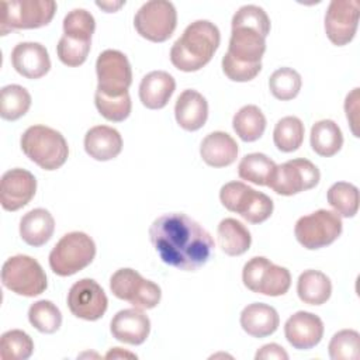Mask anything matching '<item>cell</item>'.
Returning a JSON list of instances; mask_svg holds the SVG:
<instances>
[{
    "label": "cell",
    "instance_id": "1",
    "mask_svg": "<svg viewBox=\"0 0 360 360\" xmlns=\"http://www.w3.org/2000/svg\"><path fill=\"white\" fill-rule=\"evenodd\" d=\"M149 238L163 263L184 271L202 267L214 252V239L197 221L183 212L158 217Z\"/></svg>",
    "mask_w": 360,
    "mask_h": 360
},
{
    "label": "cell",
    "instance_id": "2",
    "mask_svg": "<svg viewBox=\"0 0 360 360\" xmlns=\"http://www.w3.org/2000/svg\"><path fill=\"white\" fill-rule=\"evenodd\" d=\"M219 42L218 27L208 20H197L188 24L173 44L170 62L181 72H197L211 60Z\"/></svg>",
    "mask_w": 360,
    "mask_h": 360
},
{
    "label": "cell",
    "instance_id": "3",
    "mask_svg": "<svg viewBox=\"0 0 360 360\" xmlns=\"http://www.w3.org/2000/svg\"><path fill=\"white\" fill-rule=\"evenodd\" d=\"M21 150L44 170H56L65 165L69 146L63 135L46 125H31L21 135Z\"/></svg>",
    "mask_w": 360,
    "mask_h": 360
},
{
    "label": "cell",
    "instance_id": "4",
    "mask_svg": "<svg viewBox=\"0 0 360 360\" xmlns=\"http://www.w3.org/2000/svg\"><path fill=\"white\" fill-rule=\"evenodd\" d=\"M94 256V240L84 232L73 231L56 242L49 253V266L55 274L68 277L87 267Z\"/></svg>",
    "mask_w": 360,
    "mask_h": 360
},
{
    "label": "cell",
    "instance_id": "5",
    "mask_svg": "<svg viewBox=\"0 0 360 360\" xmlns=\"http://www.w3.org/2000/svg\"><path fill=\"white\" fill-rule=\"evenodd\" d=\"M222 205L250 224L264 222L273 214V200L242 181H229L219 190Z\"/></svg>",
    "mask_w": 360,
    "mask_h": 360
},
{
    "label": "cell",
    "instance_id": "6",
    "mask_svg": "<svg viewBox=\"0 0 360 360\" xmlns=\"http://www.w3.org/2000/svg\"><path fill=\"white\" fill-rule=\"evenodd\" d=\"M0 34L14 30H31L48 25L55 15L53 0H1Z\"/></svg>",
    "mask_w": 360,
    "mask_h": 360
},
{
    "label": "cell",
    "instance_id": "7",
    "mask_svg": "<svg viewBox=\"0 0 360 360\" xmlns=\"http://www.w3.org/2000/svg\"><path fill=\"white\" fill-rule=\"evenodd\" d=\"M3 285L24 297H37L46 287V274L41 264L27 255H15L8 257L1 267Z\"/></svg>",
    "mask_w": 360,
    "mask_h": 360
},
{
    "label": "cell",
    "instance_id": "8",
    "mask_svg": "<svg viewBox=\"0 0 360 360\" xmlns=\"http://www.w3.org/2000/svg\"><path fill=\"white\" fill-rule=\"evenodd\" d=\"M242 281L252 292L278 297L288 291L291 274L285 267L274 264L267 257L255 256L245 263Z\"/></svg>",
    "mask_w": 360,
    "mask_h": 360
},
{
    "label": "cell",
    "instance_id": "9",
    "mask_svg": "<svg viewBox=\"0 0 360 360\" xmlns=\"http://www.w3.org/2000/svg\"><path fill=\"white\" fill-rule=\"evenodd\" d=\"M342 218L329 210H316L312 214L298 218L294 233L300 245L315 250L333 243L342 233Z\"/></svg>",
    "mask_w": 360,
    "mask_h": 360
},
{
    "label": "cell",
    "instance_id": "10",
    "mask_svg": "<svg viewBox=\"0 0 360 360\" xmlns=\"http://www.w3.org/2000/svg\"><path fill=\"white\" fill-rule=\"evenodd\" d=\"M110 290L117 298L141 309L155 308L162 298V290L156 283L143 278L129 267L120 269L111 276Z\"/></svg>",
    "mask_w": 360,
    "mask_h": 360
},
{
    "label": "cell",
    "instance_id": "11",
    "mask_svg": "<svg viewBox=\"0 0 360 360\" xmlns=\"http://www.w3.org/2000/svg\"><path fill=\"white\" fill-rule=\"evenodd\" d=\"M177 25V11L167 0H150L143 3L135 14L136 32L152 42H165L172 37Z\"/></svg>",
    "mask_w": 360,
    "mask_h": 360
},
{
    "label": "cell",
    "instance_id": "12",
    "mask_svg": "<svg viewBox=\"0 0 360 360\" xmlns=\"http://www.w3.org/2000/svg\"><path fill=\"white\" fill-rule=\"evenodd\" d=\"M97 90L107 97H121L132 83V69L125 53L117 49L103 51L96 60Z\"/></svg>",
    "mask_w": 360,
    "mask_h": 360
},
{
    "label": "cell",
    "instance_id": "13",
    "mask_svg": "<svg viewBox=\"0 0 360 360\" xmlns=\"http://www.w3.org/2000/svg\"><path fill=\"white\" fill-rule=\"evenodd\" d=\"M319 179V169L311 160L298 158L277 165L267 186L280 195H294L314 188Z\"/></svg>",
    "mask_w": 360,
    "mask_h": 360
},
{
    "label": "cell",
    "instance_id": "14",
    "mask_svg": "<svg viewBox=\"0 0 360 360\" xmlns=\"http://www.w3.org/2000/svg\"><path fill=\"white\" fill-rule=\"evenodd\" d=\"M359 0H332L325 14V32L333 45L349 44L357 31Z\"/></svg>",
    "mask_w": 360,
    "mask_h": 360
},
{
    "label": "cell",
    "instance_id": "15",
    "mask_svg": "<svg viewBox=\"0 0 360 360\" xmlns=\"http://www.w3.org/2000/svg\"><path fill=\"white\" fill-rule=\"evenodd\" d=\"M66 301L70 312L84 321L100 319L108 307V298L104 290L93 278L76 281L70 287Z\"/></svg>",
    "mask_w": 360,
    "mask_h": 360
},
{
    "label": "cell",
    "instance_id": "16",
    "mask_svg": "<svg viewBox=\"0 0 360 360\" xmlns=\"http://www.w3.org/2000/svg\"><path fill=\"white\" fill-rule=\"evenodd\" d=\"M37 180L25 169L7 170L0 180V202L6 211H17L25 207L35 195Z\"/></svg>",
    "mask_w": 360,
    "mask_h": 360
},
{
    "label": "cell",
    "instance_id": "17",
    "mask_svg": "<svg viewBox=\"0 0 360 360\" xmlns=\"http://www.w3.org/2000/svg\"><path fill=\"white\" fill-rule=\"evenodd\" d=\"M284 335L294 349L308 350L322 340L323 322L312 312L298 311L285 321Z\"/></svg>",
    "mask_w": 360,
    "mask_h": 360
},
{
    "label": "cell",
    "instance_id": "18",
    "mask_svg": "<svg viewBox=\"0 0 360 360\" xmlns=\"http://www.w3.org/2000/svg\"><path fill=\"white\" fill-rule=\"evenodd\" d=\"M266 51V35L248 25H232L228 55L242 63H262Z\"/></svg>",
    "mask_w": 360,
    "mask_h": 360
},
{
    "label": "cell",
    "instance_id": "19",
    "mask_svg": "<svg viewBox=\"0 0 360 360\" xmlns=\"http://www.w3.org/2000/svg\"><path fill=\"white\" fill-rule=\"evenodd\" d=\"M112 338L128 345H142L150 332V321L141 308L118 311L110 323Z\"/></svg>",
    "mask_w": 360,
    "mask_h": 360
},
{
    "label": "cell",
    "instance_id": "20",
    "mask_svg": "<svg viewBox=\"0 0 360 360\" xmlns=\"http://www.w3.org/2000/svg\"><path fill=\"white\" fill-rule=\"evenodd\" d=\"M11 65L27 79H39L51 69L46 48L39 42H20L11 51Z\"/></svg>",
    "mask_w": 360,
    "mask_h": 360
},
{
    "label": "cell",
    "instance_id": "21",
    "mask_svg": "<svg viewBox=\"0 0 360 360\" xmlns=\"http://www.w3.org/2000/svg\"><path fill=\"white\" fill-rule=\"evenodd\" d=\"M177 124L186 131H197L204 127L208 118V103L197 90L187 89L180 93L174 104Z\"/></svg>",
    "mask_w": 360,
    "mask_h": 360
},
{
    "label": "cell",
    "instance_id": "22",
    "mask_svg": "<svg viewBox=\"0 0 360 360\" xmlns=\"http://www.w3.org/2000/svg\"><path fill=\"white\" fill-rule=\"evenodd\" d=\"M84 150L96 160H111L122 150V136L112 127L96 125L84 135Z\"/></svg>",
    "mask_w": 360,
    "mask_h": 360
},
{
    "label": "cell",
    "instance_id": "23",
    "mask_svg": "<svg viewBox=\"0 0 360 360\" xmlns=\"http://www.w3.org/2000/svg\"><path fill=\"white\" fill-rule=\"evenodd\" d=\"M176 82L165 70H153L145 75L139 84V100L149 110L163 108L174 93Z\"/></svg>",
    "mask_w": 360,
    "mask_h": 360
},
{
    "label": "cell",
    "instance_id": "24",
    "mask_svg": "<svg viewBox=\"0 0 360 360\" xmlns=\"http://www.w3.org/2000/svg\"><path fill=\"white\" fill-rule=\"evenodd\" d=\"M238 152L236 141L224 131L208 134L200 145V155L211 167H225L232 165L238 158Z\"/></svg>",
    "mask_w": 360,
    "mask_h": 360
},
{
    "label": "cell",
    "instance_id": "25",
    "mask_svg": "<svg viewBox=\"0 0 360 360\" xmlns=\"http://www.w3.org/2000/svg\"><path fill=\"white\" fill-rule=\"evenodd\" d=\"M278 325L280 316L271 305L253 302L246 305L240 312V326L253 338H266L274 333Z\"/></svg>",
    "mask_w": 360,
    "mask_h": 360
},
{
    "label": "cell",
    "instance_id": "26",
    "mask_svg": "<svg viewBox=\"0 0 360 360\" xmlns=\"http://www.w3.org/2000/svg\"><path fill=\"white\" fill-rule=\"evenodd\" d=\"M55 231V219L45 208L28 211L20 221L21 239L34 248L45 245Z\"/></svg>",
    "mask_w": 360,
    "mask_h": 360
},
{
    "label": "cell",
    "instance_id": "27",
    "mask_svg": "<svg viewBox=\"0 0 360 360\" xmlns=\"http://www.w3.org/2000/svg\"><path fill=\"white\" fill-rule=\"evenodd\" d=\"M297 294L308 305H322L332 294L330 278L319 270H305L298 277Z\"/></svg>",
    "mask_w": 360,
    "mask_h": 360
},
{
    "label": "cell",
    "instance_id": "28",
    "mask_svg": "<svg viewBox=\"0 0 360 360\" xmlns=\"http://www.w3.org/2000/svg\"><path fill=\"white\" fill-rule=\"evenodd\" d=\"M218 243L228 256L243 255L252 243L249 229L235 218H225L219 222L217 229Z\"/></svg>",
    "mask_w": 360,
    "mask_h": 360
},
{
    "label": "cell",
    "instance_id": "29",
    "mask_svg": "<svg viewBox=\"0 0 360 360\" xmlns=\"http://www.w3.org/2000/svg\"><path fill=\"white\" fill-rule=\"evenodd\" d=\"M311 148L323 158L336 155L343 145V134L339 125L332 120H321L311 128Z\"/></svg>",
    "mask_w": 360,
    "mask_h": 360
},
{
    "label": "cell",
    "instance_id": "30",
    "mask_svg": "<svg viewBox=\"0 0 360 360\" xmlns=\"http://www.w3.org/2000/svg\"><path fill=\"white\" fill-rule=\"evenodd\" d=\"M232 127L242 141L255 142L266 129V117L257 105L248 104L239 108L233 115Z\"/></svg>",
    "mask_w": 360,
    "mask_h": 360
},
{
    "label": "cell",
    "instance_id": "31",
    "mask_svg": "<svg viewBox=\"0 0 360 360\" xmlns=\"http://www.w3.org/2000/svg\"><path fill=\"white\" fill-rule=\"evenodd\" d=\"M277 165L264 153H249L242 158L238 166V174L242 180L257 186H267L271 180Z\"/></svg>",
    "mask_w": 360,
    "mask_h": 360
},
{
    "label": "cell",
    "instance_id": "32",
    "mask_svg": "<svg viewBox=\"0 0 360 360\" xmlns=\"http://www.w3.org/2000/svg\"><path fill=\"white\" fill-rule=\"evenodd\" d=\"M31 107V94L20 84H7L0 91V115L3 120L15 121L25 115Z\"/></svg>",
    "mask_w": 360,
    "mask_h": 360
},
{
    "label": "cell",
    "instance_id": "33",
    "mask_svg": "<svg viewBox=\"0 0 360 360\" xmlns=\"http://www.w3.org/2000/svg\"><path fill=\"white\" fill-rule=\"evenodd\" d=\"M304 124L298 117L287 115L277 121L273 131V141L278 150L281 152H294L297 150L304 141Z\"/></svg>",
    "mask_w": 360,
    "mask_h": 360
},
{
    "label": "cell",
    "instance_id": "34",
    "mask_svg": "<svg viewBox=\"0 0 360 360\" xmlns=\"http://www.w3.org/2000/svg\"><path fill=\"white\" fill-rule=\"evenodd\" d=\"M329 205L339 217L352 218L359 210V188L347 181L332 184L326 194Z\"/></svg>",
    "mask_w": 360,
    "mask_h": 360
},
{
    "label": "cell",
    "instance_id": "35",
    "mask_svg": "<svg viewBox=\"0 0 360 360\" xmlns=\"http://www.w3.org/2000/svg\"><path fill=\"white\" fill-rule=\"evenodd\" d=\"M34 352V342L28 333L20 329H11L0 338L1 360H27Z\"/></svg>",
    "mask_w": 360,
    "mask_h": 360
},
{
    "label": "cell",
    "instance_id": "36",
    "mask_svg": "<svg viewBox=\"0 0 360 360\" xmlns=\"http://www.w3.org/2000/svg\"><path fill=\"white\" fill-rule=\"evenodd\" d=\"M28 321L42 333H55L62 325V314L52 301L39 300L30 307Z\"/></svg>",
    "mask_w": 360,
    "mask_h": 360
},
{
    "label": "cell",
    "instance_id": "37",
    "mask_svg": "<svg viewBox=\"0 0 360 360\" xmlns=\"http://www.w3.org/2000/svg\"><path fill=\"white\" fill-rule=\"evenodd\" d=\"M302 86L301 76L291 68H280L274 70L269 79V89L271 94L281 101L292 100L298 96Z\"/></svg>",
    "mask_w": 360,
    "mask_h": 360
},
{
    "label": "cell",
    "instance_id": "38",
    "mask_svg": "<svg viewBox=\"0 0 360 360\" xmlns=\"http://www.w3.org/2000/svg\"><path fill=\"white\" fill-rule=\"evenodd\" d=\"M96 30V20L93 14L84 8H73L63 18V35L91 42Z\"/></svg>",
    "mask_w": 360,
    "mask_h": 360
},
{
    "label": "cell",
    "instance_id": "39",
    "mask_svg": "<svg viewBox=\"0 0 360 360\" xmlns=\"http://www.w3.org/2000/svg\"><path fill=\"white\" fill-rule=\"evenodd\" d=\"M328 349L333 360H357L360 357V335L353 329H342L333 335Z\"/></svg>",
    "mask_w": 360,
    "mask_h": 360
},
{
    "label": "cell",
    "instance_id": "40",
    "mask_svg": "<svg viewBox=\"0 0 360 360\" xmlns=\"http://www.w3.org/2000/svg\"><path fill=\"white\" fill-rule=\"evenodd\" d=\"M94 103L98 112L108 121L121 122L129 117L132 103L129 93L121 97H107L98 91L94 94Z\"/></svg>",
    "mask_w": 360,
    "mask_h": 360
},
{
    "label": "cell",
    "instance_id": "41",
    "mask_svg": "<svg viewBox=\"0 0 360 360\" xmlns=\"http://www.w3.org/2000/svg\"><path fill=\"white\" fill-rule=\"evenodd\" d=\"M90 46H91V42L73 39L66 35H62L56 46L58 58L66 66H70V68L80 66L87 59Z\"/></svg>",
    "mask_w": 360,
    "mask_h": 360
},
{
    "label": "cell",
    "instance_id": "42",
    "mask_svg": "<svg viewBox=\"0 0 360 360\" xmlns=\"http://www.w3.org/2000/svg\"><path fill=\"white\" fill-rule=\"evenodd\" d=\"M231 25H248L259 30L266 37L270 32V18L267 13L255 4H246L238 8L232 17Z\"/></svg>",
    "mask_w": 360,
    "mask_h": 360
},
{
    "label": "cell",
    "instance_id": "43",
    "mask_svg": "<svg viewBox=\"0 0 360 360\" xmlns=\"http://www.w3.org/2000/svg\"><path fill=\"white\" fill-rule=\"evenodd\" d=\"M222 70L225 76L232 82H249L253 80L262 70V63H242L232 59L228 53L222 58Z\"/></svg>",
    "mask_w": 360,
    "mask_h": 360
},
{
    "label": "cell",
    "instance_id": "44",
    "mask_svg": "<svg viewBox=\"0 0 360 360\" xmlns=\"http://www.w3.org/2000/svg\"><path fill=\"white\" fill-rule=\"evenodd\" d=\"M345 111H346V118L349 120L350 125H352V131L354 134V136H359V131L356 128L357 125V112H359V87L353 89L352 93H349L346 96L345 100Z\"/></svg>",
    "mask_w": 360,
    "mask_h": 360
},
{
    "label": "cell",
    "instance_id": "45",
    "mask_svg": "<svg viewBox=\"0 0 360 360\" xmlns=\"http://www.w3.org/2000/svg\"><path fill=\"white\" fill-rule=\"evenodd\" d=\"M256 360H269V359H277V360H287L288 354L284 350V347H281L277 343H269L262 346L256 354H255Z\"/></svg>",
    "mask_w": 360,
    "mask_h": 360
},
{
    "label": "cell",
    "instance_id": "46",
    "mask_svg": "<svg viewBox=\"0 0 360 360\" xmlns=\"http://www.w3.org/2000/svg\"><path fill=\"white\" fill-rule=\"evenodd\" d=\"M122 357H128V359H136V354L129 353L122 350L121 347H112L107 354L105 359H122Z\"/></svg>",
    "mask_w": 360,
    "mask_h": 360
},
{
    "label": "cell",
    "instance_id": "47",
    "mask_svg": "<svg viewBox=\"0 0 360 360\" xmlns=\"http://www.w3.org/2000/svg\"><path fill=\"white\" fill-rule=\"evenodd\" d=\"M98 7H101L103 10H105L107 13H114L115 10H118L121 6L125 4V1H117V3H111V1H97L96 3Z\"/></svg>",
    "mask_w": 360,
    "mask_h": 360
}]
</instances>
